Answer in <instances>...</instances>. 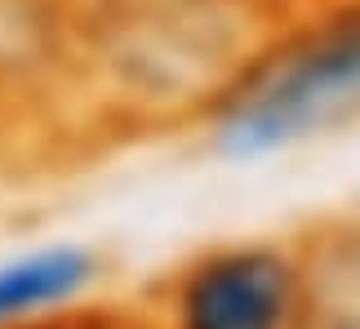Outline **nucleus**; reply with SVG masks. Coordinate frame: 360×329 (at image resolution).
Segmentation results:
<instances>
[{
  "mask_svg": "<svg viewBox=\"0 0 360 329\" xmlns=\"http://www.w3.org/2000/svg\"><path fill=\"white\" fill-rule=\"evenodd\" d=\"M311 316L302 329H360V231L307 245Z\"/></svg>",
  "mask_w": 360,
  "mask_h": 329,
  "instance_id": "5",
  "label": "nucleus"
},
{
  "mask_svg": "<svg viewBox=\"0 0 360 329\" xmlns=\"http://www.w3.org/2000/svg\"><path fill=\"white\" fill-rule=\"evenodd\" d=\"M352 116H360V0H329L258 22L196 125L223 160L254 164L325 138Z\"/></svg>",
  "mask_w": 360,
  "mask_h": 329,
  "instance_id": "2",
  "label": "nucleus"
},
{
  "mask_svg": "<svg viewBox=\"0 0 360 329\" xmlns=\"http://www.w3.org/2000/svg\"><path fill=\"white\" fill-rule=\"evenodd\" d=\"M236 5L258 22H271V18H289V13H302V9H316V5H329V0H236Z\"/></svg>",
  "mask_w": 360,
  "mask_h": 329,
  "instance_id": "6",
  "label": "nucleus"
},
{
  "mask_svg": "<svg viewBox=\"0 0 360 329\" xmlns=\"http://www.w3.org/2000/svg\"><path fill=\"white\" fill-rule=\"evenodd\" d=\"M258 18L236 0H98L67 5L53 107L103 125L200 120L240 63Z\"/></svg>",
  "mask_w": 360,
  "mask_h": 329,
  "instance_id": "1",
  "label": "nucleus"
},
{
  "mask_svg": "<svg viewBox=\"0 0 360 329\" xmlns=\"http://www.w3.org/2000/svg\"><path fill=\"white\" fill-rule=\"evenodd\" d=\"M107 258L94 240L36 231L0 245V329H72L98 303Z\"/></svg>",
  "mask_w": 360,
  "mask_h": 329,
  "instance_id": "4",
  "label": "nucleus"
},
{
  "mask_svg": "<svg viewBox=\"0 0 360 329\" xmlns=\"http://www.w3.org/2000/svg\"><path fill=\"white\" fill-rule=\"evenodd\" d=\"M67 5H98V0H67Z\"/></svg>",
  "mask_w": 360,
  "mask_h": 329,
  "instance_id": "7",
  "label": "nucleus"
},
{
  "mask_svg": "<svg viewBox=\"0 0 360 329\" xmlns=\"http://www.w3.org/2000/svg\"><path fill=\"white\" fill-rule=\"evenodd\" d=\"M307 316V245L245 236L178 263L160 285L151 329H302Z\"/></svg>",
  "mask_w": 360,
  "mask_h": 329,
  "instance_id": "3",
  "label": "nucleus"
}]
</instances>
